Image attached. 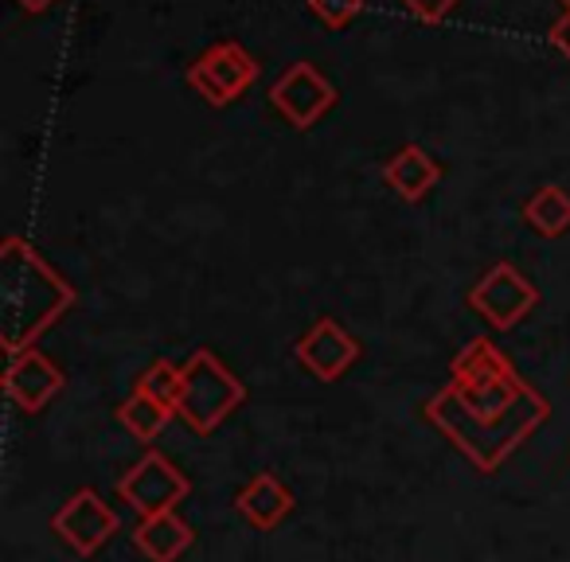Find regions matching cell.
<instances>
[{
  "label": "cell",
  "instance_id": "cell-6",
  "mask_svg": "<svg viewBox=\"0 0 570 562\" xmlns=\"http://www.w3.org/2000/svg\"><path fill=\"white\" fill-rule=\"evenodd\" d=\"M336 90L313 63H294L269 87V106L294 129H309L333 110Z\"/></svg>",
  "mask_w": 570,
  "mask_h": 562
},
{
  "label": "cell",
  "instance_id": "cell-3",
  "mask_svg": "<svg viewBox=\"0 0 570 562\" xmlns=\"http://www.w3.org/2000/svg\"><path fill=\"white\" fill-rule=\"evenodd\" d=\"M243 398H246V387L230 375V367L223 364L215 352H207V348L191 352V359L184 364V387H180L176 414H180L196 434L219 430Z\"/></svg>",
  "mask_w": 570,
  "mask_h": 562
},
{
  "label": "cell",
  "instance_id": "cell-13",
  "mask_svg": "<svg viewBox=\"0 0 570 562\" xmlns=\"http://www.w3.org/2000/svg\"><path fill=\"white\" fill-rule=\"evenodd\" d=\"M191 539H196L191 535V528L176 512L149 515V520H141L134 531L137 551H141L149 562H176L191 546Z\"/></svg>",
  "mask_w": 570,
  "mask_h": 562
},
{
  "label": "cell",
  "instance_id": "cell-20",
  "mask_svg": "<svg viewBox=\"0 0 570 562\" xmlns=\"http://www.w3.org/2000/svg\"><path fill=\"white\" fill-rule=\"evenodd\" d=\"M48 4L51 0H20V9H28V12H43Z\"/></svg>",
  "mask_w": 570,
  "mask_h": 562
},
{
  "label": "cell",
  "instance_id": "cell-14",
  "mask_svg": "<svg viewBox=\"0 0 570 562\" xmlns=\"http://www.w3.org/2000/svg\"><path fill=\"white\" fill-rule=\"evenodd\" d=\"M523 219H528L543 238L567 235L570 230V196L559 188V184H543V188L523 204Z\"/></svg>",
  "mask_w": 570,
  "mask_h": 562
},
{
  "label": "cell",
  "instance_id": "cell-17",
  "mask_svg": "<svg viewBox=\"0 0 570 562\" xmlns=\"http://www.w3.org/2000/svg\"><path fill=\"white\" fill-rule=\"evenodd\" d=\"M309 9L317 12L328 28H344V24H352V20L360 17L364 0H309Z\"/></svg>",
  "mask_w": 570,
  "mask_h": 562
},
{
  "label": "cell",
  "instance_id": "cell-1",
  "mask_svg": "<svg viewBox=\"0 0 570 562\" xmlns=\"http://www.w3.org/2000/svg\"><path fill=\"white\" fill-rule=\"evenodd\" d=\"M551 403L512 367V359L476 336L450 364V383L426 403V422L438 426L481 473H497L543 422Z\"/></svg>",
  "mask_w": 570,
  "mask_h": 562
},
{
  "label": "cell",
  "instance_id": "cell-9",
  "mask_svg": "<svg viewBox=\"0 0 570 562\" xmlns=\"http://www.w3.org/2000/svg\"><path fill=\"white\" fill-rule=\"evenodd\" d=\"M294 356H297V364L313 375V379L333 383L360 359V344H356V336L344 333L333 317H321L317 325L297 341Z\"/></svg>",
  "mask_w": 570,
  "mask_h": 562
},
{
  "label": "cell",
  "instance_id": "cell-21",
  "mask_svg": "<svg viewBox=\"0 0 570 562\" xmlns=\"http://www.w3.org/2000/svg\"><path fill=\"white\" fill-rule=\"evenodd\" d=\"M562 9H570V0H562Z\"/></svg>",
  "mask_w": 570,
  "mask_h": 562
},
{
  "label": "cell",
  "instance_id": "cell-12",
  "mask_svg": "<svg viewBox=\"0 0 570 562\" xmlns=\"http://www.w3.org/2000/svg\"><path fill=\"white\" fill-rule=\"evenodd\" d=\"M235 507H238V515L250 523V528L274 531L277 523L285 520V515L294 512V492L285 489V484L277 481L274 473H258L243 492H238Z\"/></svg>",
  "mask_w": 570,
  "mask_h": 562
},
{
  "label": "cell",
  "instance_id": "cell-7",
  "mask_svg": "<svg viewBox=\"0 0 570 562\" xmlns=\"http://www.w3.org/2000/svg\"><path fill=\"white\" fill-rule=\"evenodd\" d=\"M258 79V63L238 43H215L188 67V82L212 106H227Z\"/></svg>",
  "mask_w": 570,
  "mask_h": 562
},
{
  "label": "cell",
  "instance_id": "cell-10",
  "mask_svg": "<svg viewBox=\"0 0 570 562\" xmlns=\"http://www.w3.org/2000/svg\"><path fill=\"white\" fill-rule=\"evenodd\" d=\"M59 391H63V372H59L40 348L9 356V367H4V395L24 414H40Z\"/></svg>",
  "mask_w": 570,
  "mask_h": 562
},
{
  "label": "cell",
  "instance_id": "cell-8",
  "mask_svg": "<svg viewBox=\"0 0 570 562\" xmlns=\"http://www.w3.org/2000/svg\"><path fill=\"white\" fill-rule=\"evenodd\" d=\"M51 528H56L59 539L71 543L75 554H95V551H102L114 531H118V515L110 512V504H106L95 489H79L56 512Z\"/></svg>",
  "mask_w": 570,
  "mask_h": 562
},
{
  "label": "cell",
  "instance_id": "cell-11",
  "mask_svg": "<svg viewBox=\"0 0 570 562\" xmlns=\"http://www.w3.org/2000/svg\"><path fill=\"white\" fill-rule=\"evenodd\" d=\"M383 180L395 188V196H403L406 204H419V199L430 196V188H438L442 180V165L430 157L422 145H406L395 157L383 165Z\"/></svg>",
  "mask_w": 570,
  "mask_h": 562
},
{
  "label": "cell",
  "instance_id": "cell-2",
  "mask_svg": "<svg viewBox=\"0 0 570 562\" xmlns=\"http://www.w3.org/2000/svg\"><path fill=\"white\" fill-rule=\"evenodd\" d=\"M75 305L71 282L36 254L32 243L9 235L0 246V344L9 356L36 348L43 333Z\"/></svg>",
  "mask_w": 570,
  "mask_h": 562
},
{
  "label": "cell",
  "instance_id": "cell-4",
  "mask_svg": "<svg viewBox=\"0 0 570 562\" xmlns=\"http://www.w3.org/2000/svg\"><path fill=\"white\" fill-rule=\"evenodd\" d=\"M191 481L165 457V453H145L134 469H126V476L118 481V496L134 507L141 520L160 512H176L180 500H188Z\"/></svg>",
  "mask_w": 570,
  "mask_h": 562
},
{
  "label": "cell",
  "instance_id": "cell-5",
  "mask_svg": "<svg viewBox=\"0 0 570 562\" xmlns=\"http://www.w3.org/2000/svg\"><path fill=\"white\" fill-rule=\"evenodd\" d=\"M469 305H473V313H481L492 328H512L539 305V289L531 286L515 266L500 262V266H492L473 286Z\"/></svg>",
  "mask_w": 570,
  "mask_h": 562
},
{
  "label": "cell",
  "instance_id": "cell-19",
  "mask_svg": "<svg viewBox=\"0 0 570 562\" xmlns=\"http://www.w3.org/2000/svg\"><path fill=\"white\" fill-rule=\"evenodd\" d=\"M551 43L570 59V9H562V17L551 24Z\"/></svg>",
  "mask_w": 570,
  "mask_h": 562
},
{
  "label": "cell",
  "instance_id": "cell-16",
  "mask_svg": "<svg viewBox=\"0 0 570 562\" xmlns=\"http://www.w3.org/2000/svg\"><path fill=\"white\" fill-rule=\"evenodd\" d=\"M180 387H184V367H176L173 359H157L153 367H145L141 379H137V391L149 398H157V403L173 406L180 403Z\"/></svg>",
  "mask_w": 570,
  "mask_h": 562
},
{
  "label": "cell",
  "instance_id": "cell-15",
  "mask_svg": "<svg viewBox=\"0 0 570 562\" xmlns=\"http://www.w3.org/2000/svg\"><path fill=\"white\" fill-rule=\"evenodd\" d=\"M173 414H176L173 406L157 403V398L141 395V391H134V395L118 406V422L137 437V442H153V437L168 426V418H173Z\"/></svg>",
  "mask_w": 570,
  "mask_h": 562
},
{
  "label": "cell",
  "instance_id": "cell-18",
  "mask_svg": "<svg viewBox=\"0 0 570 562\" xmlns=\"http://www.w3.org/2000/svg\"><path fill=\"white\" fill-rule=\"evenodd\" d=\"M453 4H458V0H403V9L414 12L419 20H426V24H438L442 17H450Z\"/></svg>",
  "mask_w": 570,
  "mask_h": 562
}]
</instances>
